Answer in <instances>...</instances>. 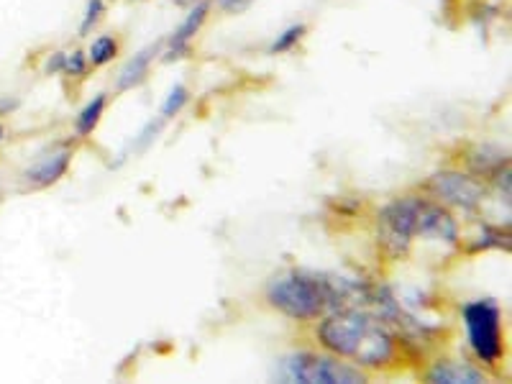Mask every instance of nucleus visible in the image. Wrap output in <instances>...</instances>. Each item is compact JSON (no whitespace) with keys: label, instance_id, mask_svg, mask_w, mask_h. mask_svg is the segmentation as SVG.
I'll return each mask as SVG.
<instances>
[{"label":"nucleus","instance_id":"f257e3e1","mask_svg":"<svg viewBox=\"0 0 512 384\" xmlns=\"http://www.w3.org/2000/svg\"><path fill=\"white\" fill-rule=\"evenodd\" d=\"M318 341L333 356L356 359L361 367H390L397 356L395 338L372 315L359 310L328 315L318 326Z\"/></svg>","mask_w":512,"mask_h":384},{"label":"nucleus","instance_id":"f03ea898","mask_svg":"<svg viewBox=\"0 0 512 384\" xmlns=\"http://www.w3.org/2000/svg\"><path fill=\"white\" fill-rule=\"evenodd\" d=\"M267 300L292 320H315L333 305L328 282L300 272L274 277L267 287Z\"/></svg>","mask_w":512,"mask_h":384},{"label":"nucleus","instance_id":"7ed1b4c3","mask_svg":"<svg viewBox=\"0 0 512 384\" xmlns=\"http://www.w3.org/2000/svg\"><path fill=\"white\" fill-rule=\"evenodd\" d=\"M464 323L469 346L484 364H497L505 354L502 344V313L495 300H477L464 305Z\"/></svg>","mask_w":512,"mask_h":384},{"label":"nucleus","instance_id":"20e7f679","mask_svg":"<svg viewBox=\"0 0 512 384\" xmlns=\"http://www.w3.org/2000/svg\"><path fill=\"white\" fill-rule=\"evenodd\" d=\"M287 377L303 384H364L367 374L359 367H349L333 356L295 354L287 361Z\"/></svg>","mask_w":512,"mask_h":384},{"label":"nucleus","instance_id":"39448f33","mask_svg":"<svg viewBox=\"0 0 512 384\" xmlns=\"http://www.w3.org/2000/svg\"><path fill=\"white\" fill-rule=\"evenodd\" d=\"M415 210H418V198H400L379 210L377 241L395 259L408 254L415 236Z\"/></svg>","mask_w":512,"mask_h":384},{"label":"nucleus","instance_id":"423d86ee","mask_svg":"<svg viewBox=\"0 0 512 384\" xmlns=\"http://www.w3.org/2000/svg\"><path fill=\"white\" fill-rule=\"evenodd\" d=\"M431 190L443 203L464 210L479 208L484 200L482 182L469 175H461V172H438V175L431 177Z\"/></svg>","mask_w":512,"mask_h":384},{"label":"nucleus","instance_id":"0eeeda50","mask_svg":"<svg viewBox=\"0 0 512 384\" xmlns=\"http://www.w3.org/2000/svg\"><path fill=\"white\" fill-rule=\"evenodd\" d=\"M415 236L456 244V241H459V226H456L454 216H451L441 203H431V200L418 198V210H415Z\"/></svg>","mask_w":512,"mask_h":384},{"label":"nucleus","instance_id":"6e6552de","mask_svg":"<svg viewBox=\"0 0 512 384\" xmlns=\"http://www.w3.org/2000/svg\"><path fill=\"white\" fill-rule=\"evenodd\" d=\"M72 162V146H57L52 152L41 154L29 169H24V175H21V185L24 190H47L52 187L54 182L62 180L67 175V169H70Z\"/></svg>","mask_w":512,"mask_h":384},{"label":"nucleus","instance_id":"1a4fd4ad","mask_svg":"<svg viewBox=\"0 0 512 384\" xmlns=\"http://www.w3.org/2000/svg\"><path fill=\"white\" fill-rule=\"evenodd\" d=\"M208 13H210V0H200L198 6H192V11L187 13L185 21L177 26L175 34L169 36V47H167V52H164V59H167V62L185 57V54L190 52L192 39H195V36H198V31L203 29Z\"/></svg>","mask_w":512,"mask_h":384},{"label":"nucleus","instance_id":"9d476101","mask_svg":"<svg viewBox=\"0 0 512 384\" xmlns=\"http://www.w3.org/2000/svg\"><path fill=\"white\" fill-rule=\"evenodd\" d=\"M428 382L433 384H482L487 382L479 369L469 367V364H459V361H438L428 372Z\"/></svg>","mask_w":512,"mask_h":384},{"label":"nucleus","instance_id":"9b49d317","mask_svg":"<svg viewBox=\"0 0 512 384\" xmlns=\"http://www.w3.org/2000/svg\"><path fill=\"white\" fill-rule=\"evenodd\" d=\"M466 164H469V169H472L474 175L495 177L500 169L507 167V152H502V149H497V146L479 144L469 152Z\"/></svg>","mask_w":512,"mask_h":384},{"label":"nucleus","instance_id":"f8f14e48","mask_svg":"<svg viewBox=\"0 0 512 384\" xmlns=\"http://www.w3.org/2000/svg\"><path fill=\"white\" fill-rule=\"evenodd\" d=\"M159 49H162V41H159V44H152V47L141 49L139 54H134V57L128 59V64L121 70V75H118V90L136 88V85L146 77V72H149V64L157 57Z\"/></svg>","mask_w":512,"mask_h":384},{"label":"nucleus","instance_id":"ddd939ff","mask_svg":"<svg viewBox=\"0 0 512 384\" xmlns=\"http://www.w3.org/2000/svg\"><path fill=\"white\" fill-rule=\"evenodd\" d=\"M105 105H108V95L100 93V95H95V98L90 100V103L85 105V108H82L80 116H77V121H75L77 136H90V134H93L95 126H98L100 118H103Z\"/></svg>","mask_w":512,"mask_h":384},{"label":"nucleus","instance_id":"4468645a","mask_svg":"<svg viewBox=\"0 0 512 384\" xmlns=\"http://www.w3.org/2000/svg\"><path fill=\"white\" fill-rule=\"evenodd\" d=\"M118 52H121V44H118L116 36L103 34L90 44L88 62L93 64V67H105V64H111L113 59L118 57Z\"/></svg>","mask_w":512,"mask_h":384},{"label":"nucleus","instance_id":"2eb2a0df","mask_svg":"<svg viewBox=\"0 0 512 384\" xmlns=\"http://www.w3.org/2000/svg\"><path fill=\"white\" fill-rule=\"evenodd\" d=\"M305 31H308V26L305 24H292L290 29L282 31L277 39L272 41V47H269V54H285V52H292V49L303 41Z\"/></svg>","mask_w":512,"mask_h":384},{"label":"nucleus","instance_id":"dca6fc26","mask_svg":"<svg viewBox=\"0 0 512 384\" xmlns=\"http://www.w3.org/2000/svg\"><path fill=\"white\" fill-rule=\"evenodd\" d=\"M90 62H88V54L82 52H62V67L59 72L67 77H85L88 72Z\"/></svg>","mask_w":512,"mask_h":384},{"label":"nucleus","instance_id":"f3484780","mask_svg":"<svg viewBox=\"0 0 512 384\" xmlns=\"http://www.w3.org/2000/svg\"><path fill=\"white\" fill-rule=\"evenodd\" d=\"M187 100H190V90L185 85H175V88L169 90L167 100L162 103V118H175L185 108Z\"/></svg>","mask_w":512,"mask_h":384},{"label":"nucleus","instance_id":"a211bd4d","mask_svg":"<svg viewBox=\"0 0 512 384\" xmlns=\"http://www.w3.org/2000/svg\"><path fill=\"white\" fill-rule=\"evenodd\" d=\"M105 13V3L103 0H88V8H85V16H82V24H80V36H88L90 29H95L100 18Z\"/></svg>","mask_w":512,"mask_h":384},{"label":"nucleus","instance_id":"6ab92c4d","mask_svg":"<svg viewBox=\"0 0 512 384\" xmlns=\"http://www.w3.org/2000/svg\"><path fill=\"white\" fill-rule=\"evenodd\" d=\"M251 0H218V6L223 8V11L233 13V11H241L244 6H249Z\"/></svg>","mask_w":512,"mask_h":384},{"label":"nucleus","instance_id":"aec40b11","mask_svg":"<svg viewBox=\"0 0 512 384\" xmlns=\"http://www.w3.org/2000/svg\"><path fill=\"white\" fill-rule=\"evenodd\" d=\"M16 108H18V100L16 98H11V95H6V98H0V116H3V113L16 111Z\"/></svg>","mask_w":512,"mask_h":384},{"label":"nucleus","instance_id":"412c9836","mask_svg":"<svg viewBox=\"0 0 512 384\" xmlns=\"http://www.w3.org/2000/svg\"><path fill=\"white\" fill-rule=\"evenodd\" d=\"M6 141V126H3V121H0V144Z\"/></svg>","mask_w":512,"mask_h":384},{"label":"nucleus","instance_id":"4be33fe9","mask_svg":"<svg viewBox=\"0 0 512 384\" xmlns=\"http://www.w3.org/2000/svg\"><path fill=\"white\" fill-rule=\"evenodd\" d=\"M177 3H180V6H185V3H190V0H177Z\"/></svg>","mask_w":512,"mask_h":384}]
</instances>
